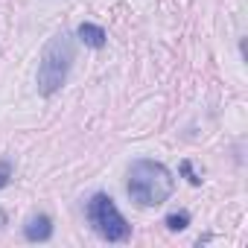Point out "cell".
<instances>
[{
  "label": "cell",
  "mask_w": 248,
  "mask_h": 248,
  "mask_svg": "<svg viewBox=\"0 0 248 248\" xmlns=\"http://www.w3.org/2000/svg\"><path fill=\"white\" fill-rule=\"evenodd\" d=\"M126 190H129V196H132L135 204H140V207H158V204H164L172 196L175 178H172V172L164 164L149 161V158H140L129 170Z\"/></svg>",
  "instance_id": "cell-1"
},
{
  "label": "cell",
  "mask_w": 248,
  "mask_h": 248,
  "mask_svg": "<svg viewBox=\"0 0 248 248\" xmlns=\"http://www.w3.org/2000/svg\"><path fill=\"white\" fill-rule=\"evenodd\" d=\"M73 64V38L67 32H56L38 62V91L44 96H53L56 91H62V85L67 82Z\"/></svg>",
  "instance_id": "cell-2"
},
{
  "label": "cell",
  "mask_w": 248,
  "mask_h": 248,
  "mask_svg": "<svg viewBox=\"0 0 248 248\" xmlns=\"http://www.w3.org/2000/svg\"><path fill=\"white\" fill-rule=\"evenodd\" d=\"M88 222L91 228L108 239V242H123V239H129L132 236V225L126 222V216H123L114 204L111 196L105 193H96L91 202H88Z\"/></svg>",
  "instance_id": "cell-3"
},
{
  "label": "cell",
  "mask_w": 248,
  "mask_h": 248,
  "mask_svg": "<svg viewBox=\"0 0 248 248\" xmlns=\"http://www.w3.org/2000/svg\"><path fill=\"white\" fill-rule=\"evenodd\" d=\"M24 236H27L30 242H47V239L53 236V219H50L47 213L30 216L27 225H24Z\"/></svg>",
  "instance_id": "cell-4"
},
{
  "label": "cell",
  "mask_w": 248,
  "mask_h": 248,
  "mask_svg": "<svg viewBox=\"0 0 248 248\" xmlns=\"http://www.w3.org/2000/svg\"><path fill=\"white\" fill-rule=\"evenodd\" d=\"M76 35H79V41H82L85 47H93V50H102V47H105V41H108L105 30H102V27H96V24H79Z\"/></svg>",
  "instance_id": "cell-5"
},
{
  "label": "cell",
  "mask_w": 248,
  "mask_h": 248,
  "mask_svg": "<svg viewBox=\"0 0 248 248\" xmlns=\"http://www.w3.org/2000/svg\"><path fill=\"white\" fill-rule=\"evenodd\" d=\"M187 225H190V213H187V210L170 213V216H167V228H170V231H184Z\"/></svg>",
  "instance_id": "cell-6"
},
{
  "label": "cell",
  "mask_w": 248,
  "mask_h": 248,
  "mask_svg": "<svg viewBox=\"0 0 248 248\" xmlns=\"http://www.w3.org/2000/svg\"><path fill=\"white\" fill-rule=\"evenodd\" d=\"M9 181H12V161L3 158V161H0V190H3Z\"/></svg>",
  "instance_id": "cell-7"
},
{
  "label": "cell",
  "mask_w": 248,
  "mask_h": 248,
  "mask_svg": "<svg viewBox=\"0 0 248 248\" xmlns=\"http://www.w3.org/2000/svg\"><path fill=\"white\" fill-rule=\"evenodd\" d=\"M181 172L190 178V184H202V175H196V172H193V164H190V161H184V164H181Z\"/></svg>",
  "instance_id": "cell-8"
},
{
  "label": "cell",
  "mask_w": 248,
  "mask_h": 248,
  "mask_svg": "<svg viewBox=\"0 0 248 248\" xmlns=\"http://www.w3.org/2000/svg\"><path fill=\"white\" fill-rule=\"evenodd\" d=\"M3 222H6V213H3V210H0V225H3Z\"/></svg>",
  "instance_id": "cell-9"
}]
</instances>
